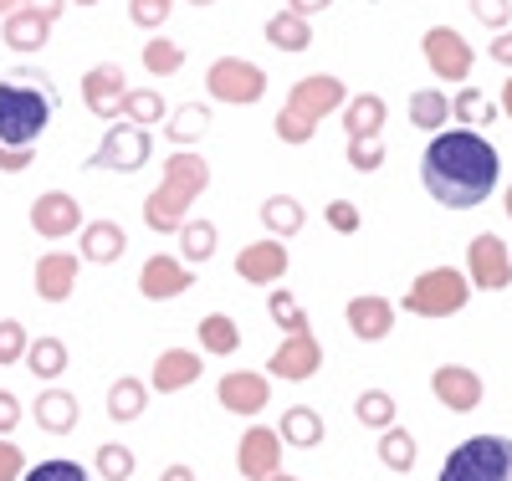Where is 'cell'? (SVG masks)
I'll return each instance as SVG.
<instances>
[{"label":"cell","mask_w":512,"mask_h":481,"mask_svg":"<svg viewBox=\"0 0 512 481\" xmlns=\"http://www.w3.org/2000/svg\"><path fill=\"white\" fill-rule=\"evenodd\" d=\"M502 180L497 149L477 128H441L420 154V185L441 210H477Z\"/></svg>","instance_id":"6da1fadb"},{"label":"cell","mask_w":512,"mask_h":481,"mask_svg":"<svg viewBox=\"0 0 512 481\" xmlns=\"http://www.w3.org/2000/svg\"><path fill=\"white\" fill-rule=\"evenodd\" d=\"M205 190H210V164L195 149H175V154L164 159L159 190L144 200V226L159 231V236H175L190 221V210H195V200Z\"/></svg>","instance_id":"7a4b0ae2"},{"label":"cell","mask_w":512,"mask_h":481,"mask_svg":"<svg viewBox=\"0 0 512 481\" xmlns=\"http://www.w3.org/2000/svg\"><path fill=\"white\" fill-rule=\"evenodd\" d=\"M52 87L47 77H36V72H16L0 82V144H36L41 134H47V123H52Z\"/></svg>","instance_id":"3957f363"},{"label":"cell","mask_w":512,"mask_h":481,"mask_svg":"<svg viewBox=\"0 0 512 481\" xmlns=\"http://www.w3.org/2000/svg\"><path fill=\"white\" fill-rule=\"evenodd\" d=\"M349 103V93H344V82H338L333 72H313V77H303L287 93V108L277 113V139L282 144H308L313 134H318V123L328 118V113H338Z\"/></svg>","instance_id":"277c9868"},{"label":"cell","mask_w":512,"mask_h":481,"mask_svg":"<svg viewBox=\"0 0 512 481\" xmlns=\"http://www.w3.org/2000/svg\"><path fill=\"white\" fill-rule=\"evenodd\" d=\"M466 302H472V282L456 267H431L410 282V292L400 297V308L410 318H456Z\"/></svg>","instance_id":"5b68a950"},{"label":"cell","mask_w":512,"mask_h":481,"mask_svg":"<svg viewBox=\"0 0 512 481\" xmlns=\"http://www.w3.org/2000/svg\"><path fill=\"white\" fill-rule=\"evenodd\" d=\"M436 481H512V441L507 435H472L446 456Z\"/></svg>","instance_id":"8992f818"},{"label":"cell","mask_w":512,"mask_h":481,"mask_svg":"<svg viewBox=\"0 0 512 481\" xmlns=\"http://www.w3.org/2000/svg\"><path fill=\"white\" fill-rule=\"evenodd\" d=\"M149 149H154V139H149V128H139V123H113V128H103V139H98V149L88 154V169H113V174H134V169H144L149 164Z\"/></svg>","instance_id":"52a82bcc"},{"label":"cell","mask_w":512,"mask_h":481,"mask_svg":"<svg viewBox=\"0 0 512 481\" xmlns=\"http://www.w3.org/2000/svg\"><path fill=\"white\" fill-rule=\"evenodd\" d=\"M205 87L216 103H262L267 93V72L246 62V57H216L205 72Z\"/></svg>","instance_id":"ba28073f"},{"label":"cell","mask_w":512,"mask_h":481,"mask_svg":"<svg viewBox=\"0 0 512 481\" xmlns=\"http://www.w3.org/2000/svg\"><path fill=\"white\" fill-rule=\"evenodd\" d=\"M466 282L482 292H502L512 282V246L492 231L472 236V246H466Z\"/></svg>","instance_id":"9c48e42d"},{"label":"cell","mask_w":512,"mask_h":481,"mask_svg":"<svg viewBox=\"0 0 512 481\" xmlns=\"http://www.w3.org/2000/svg\"><path fill=\"white\" fill-rule=\"evenodd\" d=\"M420 47H425V62H431V72H436L441 82H466V77H472L477 52L466 47V36H461L456 26H431Z\"/></svg>","instance_id":"30bf717a"},{"label":"cell","mask_w":512,"mask_h":481,"mask_svg":"<svg viewBox=\"0 0 512 481\" xmlns=\"http://www.w3.org/2000/svg\"><path fill=\"white\" fill-rule=\"evenodd\" d=\"M318 369H323V343H318L313 328L287 333V338L277 343V354L267 359V374H277V379H287V384H303V379H313Z\"/></svg>","instance_id":"8fae6325"},{"label":"cell","mask_w":512,"mask_h":481,"mask_svg":"<svg viewBox=\"0 0 512 481\" xmlns=\"http://www.w3.org/2000/svg\"><path fill=\"white\" fill-rule=\"evenodd\" d=\"M287 261H292L287 256V241H277V236L251 241V246L236 251V277L251 282V287H277L287 277Z\"/></svg>","instance_id":"7c38bea8"},{"label":"cell","mask_w":512,"mask_h":481,"mask_svg":"<svg viewBox=\"0 0 512 481\" xmlns=\"http://www.w3.org/2000/svg\"><path fill=\"white\" fill-rule=\"evenodd\" d=\"M123 93H128V77H123L118 62H98V67L82 72V103H88L93 118L113 123L118 108H123Z\"/></svg>","instance_id":"4fadbf2b"},{"label":"cell","mask_w":512,"mask_h":481,"mask_svg":"<svg viewBox=\"0 0 512 481\" xmlns=\"http://www.w3.org/2000/svg\"><path fill=\"white\" fill-rule=\"evenodd\" d=\"M31 231L41 241H62L72 231H82V205L67 195V190H47L31 200Z\"/></svg>","instance_id":"5bb4252c"},{"label":"cell","mask_w":512,"mask_h":481,"mask_svg":"<svg viewBox=\"0 0 512 481\" xmlns=\"http://www.w3.org/2000/svg\"><path fill=\"white\" fill-rule=\"evenodd\" d=\"M431 395L451 410V415H472L477 405H482V374H472L466 364H441L436 374H431Z\"/></svg>","instance_id":"9a60e30c"},{"label":"cell","mask_w":512,"mask_h":481,"mask_svg":"<svg viewBox=\"0 0 512 481\" xmlns=\"http://www.w3.org/2000/svg\"><path fill=\"white\" fill-rule=\"evenodd\" d=\"M216 400H221L231 415H262V410H267V400H272V379H267V369H262V374H256V369L221 374Z\"/></svg>","instance_id":"2e32d148"},{"label":"cell","mask_w":512,"mask_h":481,"mask_svg":"<svg viewBox=\"0 0 512 481\" xmlns=\"http://www.w3.org/2000/svg\"><path fill=\"white\" fill-rule=\"evenodd\" d=\"M236 466L246 481H267L272 471H282V435L272 425H251L236 446Z\"/></svg>","instance_id":"e0dca14e"},{"label":"cell","mask_w":512,"mask_h":481,"mask_svg":"<svg viewBox=\"0 0 512 481\" xmlns=\"http://www.w3.org/2000/svg\"><path fill=\"white\" fill-rule=\"evenodd\" d=\"M190 287H195V272L185 267V261L164 256V251H154L144 267H139V292H144L149 302H169V297H180V292H190Z\"/></svg>","instance_id":"ac0fdd59"},{"label":"cell","mask_w":512,"mask_h":481,"mask_svg":"<svg viewBox=\"0 0 512 481\" xmlns=\"http://www.w3.org/2000/svg\"><path fill=\"white\" fill-rule=\"evenodd\" d=\"M344 318H349V333L359 343H379V338L395 333V302L379 297V292H359L349 308H344Z\"/></svg>","instance_id":"d6986e66"},{"label":"cell","mask_w":512,"mask_h":481,"mask_svg":"<svg viewBox=\"0 0 512 481\" xmlns=\"http://www.w3.org/2000/svg\"><path fill=\"white\" fill-rule=\"evenodd\" d=\"M77 272H82L77 251H41V261H36V292L47 302H67L72 287H77Z\"/></svg>","instance_id":"ffe728a7"},{"label":"cell","mask_w":512,"mask_h":481,"mask_svg":"<svg viewBox=\"0 0 512 481\" xmlns=\"http://www.w3.org/2000/svg\"><path fill=\"white\" fill-rule=\"evenodd\" d=\"M200 354L195 348H169V354H159L154 359V379H144L154 395H180V389H190L195 379H200Z\"/></svg>","instance_id":"44dd1931"},{"label":"cell","mask_w":512,"mask_h":481,"mask_svg":"<svg viewBox=\"0 0 512 481\" xmlns=\"http://www.w3.org/2000/svg\"><path fill=\"white\" fill-rule=\"evenodd\" d=\"M82 261H98V267H113V261L128 251V231L118 221H88L82 226V241H77Z\"/></svg>","instance_id":"7402d4cb"},{"label":"cell","mask_w":512,"mask_h":481,"mask_svg":"<svg viewBox=\"0 0 512 481\" xmlns=\"http://www.w3.org/2000/svg\"><path fill=\"white\" fill-rule=\"evenodd\" d=\"M31 415L47 435H72L77 420H82V405H77V395H67V389H47V395L31 405Z\"/></svg>","instance_id":"603a6c76"},{"label":"cell","mask_w":512,"mask_h":481,"mask_svg":"<svg viewBox=\"0 0 512 481\" xmlns=\"http://www.w3.org/2000/svg\"><path fill=\"white\" fill-rule=\"evenodd\" d=\"M47 36H52V21L41 11H31V6H16L6 16V47L11 52H41V47H47Z\"/></svg>","instance_id":"cb8c5ba5"},{"label":"cell","mask_w":512,"mask_h":481,"mask_svg":"<svg viewBox=\"0 0 512 481\" xmlns=\"http://www.w3.org/2000/svg\"><path fill=\"white\" fill-rule=\"evenodd\" d=\"M277 435H282V446H297V451H313L323 441V415L313 405H292L282 420H277Z\"/></svg>","instance_id":"d4e9b609"},{"label":"cell","mask_w":512,"mask_h":481,"mask_svg":"<svg viewBox=\"0 0 512 481\" xmlns=\"http://www.w3.org/2000/svg\"><path fill=\"white\" fill-rule=\"evenodd\" d=\"M262 226H267V236H277V241H287V236H297L308 226V215H303V205H297L292 195H267L262 200Z\"/></svg>","instance_id":"484cf974"},{"label":"cell","mask_w":512,"mask_h":481,"mask_svg":"<svg viewBox=\"0 0 512 481\" xmlns=\"http://www.w3.org/2000/svg\"><path fill=\"white\" fill-rule=\"evenodd\" d=\"M67 343L57 338V333H41V338H31L26 343V359L21 364H31V374L36 379H57V374H67Z\"/></svg>","instance_id":"4316f807"},{"label":"cell","mask_w":512,"mask_h":481,"mask_svg":"<svg viewBox=\"0 0 512 481\" xmlns=\"http://www.w3.org/2000/svg\"><path fill=\"white\" fill-rule=\"evenodd\" d=\"M379 128H384V98L379 93H359V98L344 103V134L349 139H369Z\"/></svg>","instance_id":"83f0119b"},{"label":"cell","mask_w":512,"mask_h":481,"mask_svg":"<svg viewBox=\"0 0 512 481\" xmlns=\"http://www.w3.org/2000/svg\"><path fill=\"white\" fill-rule=\"evenodd\" d=\"M267 41L282 52H308L313 47V21L308 16H297V11H277L267 21Z\"/></svg>","instance_id":"f1b7e54d"},{"label":"cell","mask_w":512,"mask_h":481,"mask_svg":"<svg viewBox=\"0 0 512 481\" xmlns=\"http://www.w3.org/2000/svg\"><path fill=\"white\" fill-rule=\"evenodd\" d=\"M169 144L175 149H195L205 134H210V108H200V103H185V108H175L169 113Z\"/></svg>","instance_id":"f546056e"},{"label":"cell","mask_w":512,"mask_h":481,"mask_svg":"<svg viewBox=\"0 0 512 481\" xmlns=\"http://www.w3.org/2000/svg\"><path fill=\"white\" fill-rule=\"evenodd\" d=\"M446 118H451V98L436 93V87H415L410 93V123L425 128V134H441Z\"/></svg>","instance_id":"4dcf8cb0"},{"label":"cell","mask_w":512,"mask_h":481,"mask_svg":"<svg viewBox=\"0 0 512 481\" xmlns=\"http://www.w3.org/2000/svg\"><path fill=\"white\" fill-rule=\"evenodd\" d=\"M195 333H200V348H205V354H216V359H226V354H236V348H241V323L226 318V313L200 318Z\"/></svg>","instance_id":"1f68e13d"},{"label":"cell","mask_w":512,"mask_h":481,"mask_svg":"<svg viewBox=\"0 0 512 481\" xmlns=\"http://www.w3.org/2000/svg\"><path fill=\"white\" fill-rule=\"evenodd\" d=\"M144 405H149V384L144 379H134V374L113 379V389H108V415L113 420H139Z\"/></svg>","instance_id":"d6a6232c"},{"label":"cell","mask_w":512,"mask_h":481,"mask_svg":"<svg viewBox=\"0 0 512 481\" xmlns=\"http://www.w3.org/2000/svg\"><path fill=\"white\" fill-rule=\"evenodd\" d=\"M164 113H169V108H164V98L154 93V87H128V93H123V108H118V118L139 123V128H154Z\"/></svg>","instance_id":"836d02e7"},{"label":"cell","mask_w":512,"mask_h":481,"mask_svg":"<svg viewBox=\"0 0 512 481\" xmlns=\"http://www.w3.org/2000/svg\"><path fill=\"white\" fill-rule=\"evenodd\" d=\"M379 461L390 466V471H415V435L410 430H400V425H390V430H379Z\"/></svg>","instance_id":"e575fe53"},{"label":"cell","mask_w":512,"mask_h":481,"mask_svg":"<svg viewBox=\"0 0 512 481\" xmlns=\"http://www.w3.org/2000/svg\"><path fill=\"white\" fill-rule=\"evenodd\" d=\"M175 236H180V256L195 261V267L216 256V226H210V221H185Z\"/></svg>","instance_id":"d590c367"},{"label":"cell","mask_w":512,"mask_h":481,"mask_svg":"<svg viewBox=\"0 0 512 481\" xmlns=\"http://www.w3.org/2000/svg\"><path fill=\"white\" fill-rule=\"evenodd\" d=\"M451 118H461V128H487V123L497 118V103L482 98L477 87H461L456 103H451Z\"/></svg>","instance_id":"8d00e7d4"},{"label":"cell","mask_w":512,"mask_h":481,"mask_svg":"<svg viewBox=\"0 0 512 481\" xmlns=\"http://www.w3.org/2000/svg\"><path fill=\"white\" fill-rule=\"evenodd\" d=\"M354 415H359V425H369V430H390L395 425V400L384 395V389H364V395L354 400Z\"/></svg>","instance_id":"74e56055"},{"label":"cell","mask_w":512,"mask_h":481,"mask_svg":"<svg viewBox=\"0 0 512 481\" xmlns=\"http://www.w3.org/2000/svg\"><path fill=\"white\" fill-rule=\"evenodd\" d=\"M144 67H149L154 77H175V72L185 67V47H180V41H169V36H149Z\"/></svg>","instance_id":"f35d334b"},{"label":"cell","mask_w":512,"mask_h":481,"mask_svg":"<svg viewBox=\"0 0 512 481\" xmlns=\"http://www.w3.org/2000/svg\"><path fill=\"white\" fill-rule=\"evenodd\" d=\"M267 318H272L282 333H303V328H313L308 313H303V302H297L292 292H267Z\"/></svg>","instance_id":"ab89813d"},{"label":"cell","mask_w":512,"mask_h":481,"mask_svg":"<svg viewBox=\"0 0 512 481\" xmlns=\"http://www.w3.org/2000/svg\"><path fill=\"white\" fill-rule=\"evenodd\" d=\"M26 343H31V333H26L16 318H0V369L21 364V359H26Z\"/></svg>","instance_id":"60d3db41"},{"label":"cell","mask_w":512,"mask_h":481,"mask_svg":"<svg viewBox=\"0 0 512 481\" xmlns=\"http://www.w3.org/2000/svg\"><path fill=\"white\" fill-rule=\"evenodd\" d=\"M98 476L103 481H128L134 476V451L128 446H98Z\"/></svg>","instance_id":"b9f144b4"},{"label":"cell","mask_w":512,"mask_h":481,"mask_svg":"<svg viewBox=\"0 0 512 481\" xmlns=\"http://www.w3.org/2000/svg\"><path fill=\"white\" fill-rule=\"evenodd\" d=\"M349 169H359V174H374L379 164H384V139L379 134H369V139H349Z\"/></svg>","instance_id":"7bdbcfd3"},{"label":"cell","mask_w":512,"mask_h":481,"mask_svg":"<svg viewBox=\"0 0 512 481\" xmlns=\"http://www.w3.org/2000/svg\"><path fill=\"white\" fill-rule=\"evenodd\" d=\"M21 481H93V476L82 471L77 461H62V456H57V461H41V466H31Z\"/></svg>","instance_id":"ee69618b"},{"label":"cell","mask_w":512,"mask_h":481,"mask_svg":"<svg viewBox=\"0 0 512 481\" xmlns=\"http://www.w3.org/2000/svg\"><path fill=\"white\" fill-rule=\"evenodd\" d=\"M466 6H472V16L487 31H507V21H512V0H466Z\"/></svg>","instance_id":"f6af8a7d"},{"label":"cell","mask_w":512,"mask_h":481,"mask_svg":"<svg viewBox=\"0 0 512 481\" xmlns=\"http://www.w3.org/2000/svg\"><path fill=\"white\" fill-rule=\"evenodd\" d=\"M169 11H175V0H128V16H134V26H144V31L164 26Z\"/></svg>","instance_id":"bcb514c9"},{"label":"cell","mask_w":512,"mask_h":481,"mask_svg":"<svg viewBox=\"0 0 512 481\" xmlns=\"http://www.w3.org/2000/svg\"><path fill=\"white\" fill-rule=\"evenodd\" d=\"M21 476H26V451L0 435V481H21Z\"/></svg>","instance_id":"7dc6e473"},{"label":"cell","mask_w":512,"mask_h":481,"mask_svg":"<svg viewBox=\"0 0 512 481\" xmlns=\"http://www.w3.org/2000/svg\"><path fill=\"white\" fill-rule=\"evenodd\" d=\"M328 226H333L338 236H354V231H359V205H354V200H333V205H328Z\"/></svg>","instance_id":"c3c4849f"},{"label":"cell","mask_w":512,"mask_h":481,"mask_svg":"<svg viewBox=\"0 0 512 481\" xmlns=\"http://www.w3.org/2000/svg\"><path fill=\"white\" fill-rule=\"evenodd\" d=\"M31 159H36V144H26V149H16V144H0V169H6V174L31 169Z\"/></svg>","instance_id":"681fc988"},{"label":"cell","mask_w":512,"mask_h":481,"mask_svg":"<svg viewBox=\"0 0 512 481\" xmlns=\"http://www.w3.org/2000/svg\"><path fill=\"white\" fill-rule=\"evenodd\" d=\"M16 425H21V400L11 389H0V435H11Z\"/></svg>","instance_id":"f907efd6"},{"label":"cell","mask_w":512,"mask_h":481,"mask_svg":"<svg viewBox=\"0 0 512 481\" xmlns=\"http://www.w3.org/2000/svg\"><path fill=\"white\" fill-rule=\"evenodd\" d=\"M492 62H502V67H512V31H497V41H492Z\"/></svg>","instance_id":"816d5d0a"},{"label":"cell","mask_w":512,"mask_h":481,"mask_svg":"<svg viewBox=\"0 0 512 481\" xmlns=\"http://www.w3.org/2000/svg\"><path fill=\"white\" fill-rule=\"evenodd\" d=\"M21 6H31V11H41L47 21H57L62 11H67V0H21Z\"/></svg>","instance_id":"f5cc1de1"},{"label":"cell","mask_w":512,"mask_h":481,"mask_svg":"<svg viewBox=\"0 0 512 481\" xmlns=\"http://www.w3.org/2000/svg\"><path fill=\"white\" fill-rule=\"evenodd\" d=\"M328 6H333V0H287V11H297V16H308V21H313L318 11H328Z\"/></svg>","instance_id":"db71d44e"},{"label":"cell","mask_w":512,"mask_h":481,"mask_svg":"<svg viewBox=\"0 0 512 481\" xmlns=\"http://www.w3.org/2000/svg\"><path fill=\"white\" fill-rule=\"evenodd\" d=\"M159 481H195V471H190V466H169Z\"/></svg>","instance_id":"11a10c76"},{"label":"cell","mask_w":512,"mask_h":481,"mask_svg":"<svg viewBox=\"0 0 512 481\" xmlns=\"http://www.w3.org/2000/svg\"><path fill=\"white\" fill-rule=\"evenodd\" d=\"M502 113H507V118H512V77H507V82H502Z\"/></svg>","instance_id":"9f6ffc18"},{"label":"cell","mask_w":512,"mask_h":481,"mask_svg":"<svg viewBox=\"0 0 512 481\" xmlns=\"http://www.w3.org/2000/svg\"><path fill=\"white\" fill-rule=\"evenodd\" d=\"M16 6H21V0H0V16H11Z\"/></svg>","instance_id":"6f0895ef"},{"label":"cell","mask_w":512,"mask_h":481,"mask_svg":"<svg viewBox=\"0 0 512 481\" xmlns=\"http://www.w3.org/2000/svg\"><path fill=\"white\" fill-rule=\"evenodd\" d=\"M267 481H297V476H287V471H272V476H267Z\"/></svg>","instance_id":"680465c9"},{"label":"cell","mask_w":512,"mask_h":481,"mask_svg":"<svg viewBox=\"0 0 512 481\" xmlns=\"http://www.w3.org/2000/svg\"><path fill=\"white\" fill-rule=\"evenodd\" d=\"M502 210H507V215H512V185H507V200H502Z\"/></svg>","instance_id":"91938a15"},{"label":"cell","mask_w":512,"mask_h":481,"mask_svg":"<svg viewBox=\"0 0 512 481\" xmlns=\"http://www.w3.org/2000/svg\"><path fill=\"white\" fill-rule=\"evenodd\" d=\"M67 6H98V0H67Z\"/></svg>","instance_id":"94428289"},{"label":"cell","mask_w":512,"mask_h":481,"mask_svg":"<svg viewBox=\"0 0 512 481\" xmlns=\"http://www.w3.org/2000/svg\"><path fill=\"white\" fill-rule=\"evenodd\" d=\"M190 6H216V0H190Z\"/></svg>","instance_id":"6125c7cd"}]
</instances>
